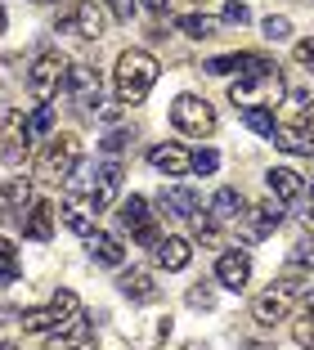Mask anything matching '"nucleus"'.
<instances>
[{"label":"nucleus","instance_id":"1","mask_svg":"<svg viewBox=\"0 0 314 350\" xmlns=\"http://www.w3.org/2000/svg\"><path fill=\"white\" fill-rule=\"evenodd\" d=\"M157 77H162V68H157V59H153L148 50H126L122 59H117V68H112V85H117V99L122 103H144L148 99V90L157 85Z\"/></svg>","mask_w":314,"mask_h":350},{"label":"nucleus","instance_id":"2","mask_svg":"<svg viewBox=\"0 0 314 350\" xmlns=\"http://www.w3.org/2000/svg\"><path fill=\"white\" fill-rule=\"evenodd\" d=\"M68 68H72V63L63 59L59 50H41L36 59H31V68H27V90L36 94L41 103H50L54 94L68 85Z\"/></svg>","mask_w":314,"mask_h":350},{"label":"nucleus","instance_id":"3","mask_svg":"<svg viewBox=\"0 0 314 350\" xmlns=\"http://www.w3.org/2000/svg\"><path fill=\"white\" fill-rule=\"evenodd\" d=\"M81 166V139L77 135H50V144L36 157V175L41 180H68Z\"/></svg>","mask_w":314,"mask_h":350},{"label":"nucleus","instance_id":"4","mask_svg":"<svg viewBox=\"0 0 314 350\" xmlns=\"http://www.w3.org/2000/svg\"><path fill=\"white\" fill-rule=\"evenodd\" d=\"M171 126L180 135H189V139H202V135L215 131V108L207 99H198V94H180L171 103Z\"/></svg>","mask_w":314,"mask_h":350},{"label":"nucleus","instance_id":"5","mask_svg":"<svg viewBox=\"0 0 314 350\" xmlns=\"http://www.w3.org/2000/svg\"><path fill=\"white\" fill-rule=\"evenodd\" d=\"M59 27L77 31V36H86V41H99L103 36V5L99 0H77V5L59 18Z\"/></svg>","mask_w":314,"mask_h":350},{"label":"nucleus","instance_id":"6","mask_svg":"<svg viewBox=\"0 0 314 350\" xmlns=\"http://www.w3.org/2000/svg\"><path fill=\"white\" fill-rule=\"evenodd\" d=\"M54 202H45V198H31L27 202V211L18 216V225H23V238H31V243H50V234H54Z\"/></svg>","mask_w":314,"mask_h":350},{"label":"nucleus","instance_id":"7","mask_svg":"<svg viewBox=\"0 0 314 350\" xmlns=\"http://www.w3.org/2000/svg\"><path fill=\"white\" fill-rule=\"evenodd\" d=\"M68 90H72V99H77V108H81L86 117L99 108V77H94L86 63H72L68 68Z\"/></svg>","mask_w":314,"mask_h":350},{"label":"nucleus","instance_id":"8","mask_svg":"<svg viewBox=\"0 0 314 350\" xmlns=\"http://www.w3.org/2000/svg\"><path fill=\"white\" fill-rule=\"evenodd\" d=\"M215 283L229 292H243L247 283H252V260H247V252H220V260H215Z\"/></svg>","mask_w":314,"mask_h":350},{"label":"nucleus","instance_id":"9","mask_svg":"<svg viewBox=\"0 0 314 350\" xmlns=\"http://www.w3.org/2000/svg\"><path fill=\"white\" fill-rule=\"evenodd\" d=\"M274 148H283V153L292 157H314V131H301V126H283L274 122Z\"/></svg>","mask_w":314,"mask_h":350},{"label":"nucleus","instance_id":"10","mask_svg":"<svg viewBox=\"0 0 314 350\" xmlns=\"http://www.w3.org/2000/svg\"><path fill=\"white\" fill-rule=\"evenodd\" d=\"M153 260L166 269V274H175V269H184L193 260V247H189V238H180V234H171V238H162L157 247H153Z\"/></svg>","mask_w":314,"mask_h":350},{"label":"nucleus","instance_id":"11","mask_svg":"<svg viewBox=\"0 0 314 350\" xmlns=\"http://www.w3.org/2000/svg\"><path fill=\"white\" fill-rule=\"evenodd\" d=\"M86 247H90V256L99 260V265H108V269H122V265H126V247H122V238L103 234V229H94V234L86 238Z\"/></svg>","mask_w":314,"mask_h":350},{"label":"nucleus","instance_id":"12","mask_svg":"<svg viewBox=\"0 0 314 350\" xmlns=\"http://www.w3.org/2000/svg\"><path fill=\"white\" fill-rule=\"evenodd\" d=\"M287 301H292V292H283V288H270L265 297H256V306H252V319L261 323V328H274V323L287 314Z\"/></svg>","mask_w":314,"mask_h":350},{"label":"nucleus","instance_id":"13","mask_svg":"<svg viewBox=\"0 0 314 350\" xmlns=\"http://www.w3.org/2000/svg\"><path fill=\"white\" fill-rule=\"evenodd\" d=\"M31 202V185L27 180H0V220L23 216Z\"/></svg>","mask_w":314,"mask_h":350},{"label":"nucleus","instance_id":"14","mask_svg":"<svg viewBox=\"0 0 314 350\" xmlns=\"http://www.w3.org/2000/svg\"><path fill=\"white\" fill-rule=\"evenodd\" d=\"M265 185H270V198H278V202H292V198L305 193V180L292 166H274V171L265 175Z\"/></svg>","mask_w":314,"mask_h":350},{"label":"nucleus","instance_id":"15","mask_svg":"<svg viewBox=\"0 0 314 350\" xmlns=\"http://www.w3.org/2000/svg\"><path fill=\"white\" fill-rule=\"evenodd\" d=\"M148 162H153V171H162V175H189V153L180 144H153Z\"/></svg>","mask_w":314,"mask_h":350},{"label":"nucleus","instance_id":"16","mask_svg":"<svg viewBox=\"0 0 314 350\" xmlns=\"http://www.w3.org/2000/svg\"><path fill=\"white\" fill-rule=\"evenodd\" d=\"M283 126H301V131H314V90H292V94H287Z\"/></svg>","mask_w":314,"mask_h":350},{"label":"nucleus","instance_id":"17","mask_svg":"<svg viewBox=\"0 0 314 350\" xmlns=\"http://www.w3.org/2000/svg\"><path fill=\"white\" fill-rule=\"evenodd\" d=\"M117 225H122V229H131V234L140 238L144 229L153 225V220H148V202H144L140 193H131V198H126L122 206H117Z\"/></svg>","mask_w":314,"mask_h":350},{"label":"nucleus","instance_id":"18","mask_svg":"<svg viewBox=\"0 0 314 350\" xmlns=\"http://www.w3.org/2000/svg\"><path fill=\"white\" fill-rule=\"evenodd\" d=\"M162 211H171V216H180V220H193L198 216V193L193 189H180V185H171V189H162Z\"/></svg>","mask_w":314,"mask_h":350},{"label":"nucleus","instance_id":"19","mask_svg":"<svg viewBox=\"0 0 314 350\" xmlns=\"http://www.w3.org/2000/svg\"><path fill=\"white\" fill-rule=\"evenodd\" d=\"M117 288H122V297H131V301H153L157 297V283H153L148 269H126V274L117 278Z\"/></svg>","mask_w":314,"mask_h":350},{"label":"nucleus","instance_id":"20","mask_svg":"<svg viewBox=\"0 0 314 350\" xmlns=\"http://www.w3.org/2000/svg\"><path fill=\"white\" fill-rule=\"evenodd\" d=\"M211 220H238L247 216V198L238 193V189H220V193L211 198V211H207Z\"/></svg>","mask_w":314,"mask_h":350},{"label":"nucleus","instance_id":"21","mask_svg":"<svg viewBox=\"0 0 314 350\" xmlns=\"http://www.w3.org/2000/svg\"><path fill=\"white\" fill-rule=\"evenodd\" d=\"M278 225H283V202H278V198H265V202H256L252 234H256V238H265V234H274Z\"/></svg>","mask_w":314,"mask_h":350},{"label":"nucleus","instance_id":"22","mask_svg":"<svg viewBox=\"0 0 314 350\" xmlns=\"http://www.w3.org/2000/svg\"><path fill=\"white\" fill-rule=\"evenodd\" d=\"M175 27L184 31V36H193V41H207V36H215V27L220 23L211 18V14H180V23Z\"/></svg>","mask_w":314,"mask_h":350},{"label":"nucleus","instance_id":"23","mask_svg":"<svg viewBox=\"0 0 314 350\" xmlns=\"http://www.w3.org/2000/svg\"><path fill=\"white\" fill-rule=\"evenodd\" d=\"M63 225H68L72 234H81V238H90L94 229H99V225H94V211H90V206H81V202L63 206Z\"/></svg>","mask_w":314,"mask_h":350},{"label":"nucleus","instance_id":"24","mask_svg":"<svg viewBox=\"0 0 314 350\" xmlns=\"http://www.w3.org/2000/svg\"><path fill=\"white\" fill-rule=\"evenodd\" d=\"M23 131H27V139H50V131H54V103H41L31 117H23Z\"/></svg>","mask_w":314,"mask_h":350},{"label":"nucleus","instance_id":"25","mask_svg":"<svg viewBox=\"0 0 314 350\" xmlns=\"http://www.w3.org/2000/svg\"><path fill=\"white\" fill-rule=\"evenodd\" d=\"M18 323H23V332H50V328H59V319H54V310H50V306L18 310Z\"/></svg>","mask_w":314,"mask_h":350},{"label":"nucleus","instance_id":"26","mask_svg":"<svg viewBox=\"0 0 314 350\" xmlns=\"http://www.w3.org/2000/svg\"><path fill=\"white\" fill-rule=\"evenodd\" d=\"M243 126L252 135H265V139H270L274 135V108H243Z\"/></svg>","mask_w":314,"mask_h":350},{"label":"nucleus","instance_id":"27","mask_svg":"<svg viewBox=\"0 0 314 350\" xmlns=\"http://www.w3.org/2000/svg\"><path fill=\"white\" fill-rule=\"evenodd\" d=\"M0 278H5V283L18 278V252H14L10 238H0Z\"/></svg>","mask_w":314,"mask_h":350},{"label":"nucleus","instance_id":"28","mask_svg":"<svg viewBox=\"0 0 314 350\" xmlns=\"http://www.w3.org/2000/svg\"><path fill=\"white\" fill-rule=\"evenodd\" d=\"M215 166H220V153H215V148H198V153H189V171L211 175Z\"/></svg>","mask_w":314,"mask_h":350},{"label":"nucleus","instance_id":"29","mask_svg":"<svg viewBox=\"0 0 314 350\" xmlns=\"http://www.w3.org/2000/svg\"><path fill=\"white\" fill-rule=\"evenodd\" d=\"M202 68L211 77H224V72H233V68H243V54H215V59H207Z\"/></svg>","mask_w":314,"mask_h":350},{"label":"nucleus","instance_id":"30","mask_svg":"<svg viewBox=\"0 0 314 350\" xmlns=\"http://www.w3.org/2000/svg\"><path fill=\"white\" fill-rule=\"evenodd\" d=\"M265 36H270V41H287V36H292V23L283 18V14H278V18H265Z\"/></svg>","mask_w":314,"mask_h":350},{"label":"nucleus","instance_id":"31","mask_svg":"<svg viewBox=\"0 0 314 350\" xmlns=\"http://www.w3.org/2000/svg\"><path fill=\"white\" fill-rule=\"evenodd\" d=\"M189 306L193 310H211L215 306V292L207 288V283H198V288H189Z\"/></svg>","mask_w":314,"mask_h":350},{"label":"nucleus","instance_id":"32","mask_svg":"<svg viewBox=\"0 0 314 350\" xmlns=\"http://www.w3.org/2000/svg\"><path fill=\"white\" fill-rule=\"evenodd\" d=\"M126 144H131V131H108V135H103V153H108V157H117Z\"/></svg>","mask_w":314,"mask_h":350},{"label":"nucleus","instance_id":"33","mask_svg":"<svg viewBox=\"0 0 314 350\" xmlns=\"http://www.w3.org/2000/svg\"><path fill=\"white\" fill-rule=\"evenodd\" d=\"M99 5H108L117 23H131L135 18V0H99Z\"/></svg>","mask_w":314,"mask_h":350},{"label":"nucleus","instance_id":"34","mask_svg":"<svg viewBox=\"0 0 314 350\" xmlns=\"http://www.w3.org/2000/svg\"><path fill=\"white\" fill-rule=\"evenodd\" d=\"M5 162L10 166L27 162V139H5Z\"/></svg>","mask_w":314,"mask_h":350},{"label":"nucleus","instance_id":"35","mask_svg":"<svg viewBox=\"0 0 314 350\" xmlns=\"http://www.w3.org/2000/svg\"><path fill=\"white\" fill-rule=\"evenodd\" d=\"M247 18H252V10H247L243 0H229V5H224V23H238V27H243Z\"/></svg>","mask_w":314,"mask_h":350},{"label":"nucleus","instance_id":"36","mask_svg":"<svg viewBox=\"0 0 314 350\" xmlns=\"http://www.w3.org/2000/svg\"><path fill=\"white\" fill-rule=\"evenodd\" d=\"M292 337H296V346H301V350H314V323H296V328H292Z\"/></svg>","mask_w":314,"mask_h":350},{"label":"nucleus","instance_id":"37","mask_svg":"<svg viewBox=\"0 0 314 350\" xmlns=\"http://www.w3.org/2000/svg\"><path fill=\"white\" fill-rule=\"evenodd\" d=\"M292 265H314V238H310V243H296Z\"/></svg>","mask_w":314,"mask_h":350},{"label":"nucleus","instance_id":"38","mask_svg":"<svg viewBox=\"0 0 314 350\" xmlns=\"http://www.w3.org/2000/svg\"><path fill=\"white\" fill-rule=\"evenodd\" d=\"M296 63H305V68L314 72V41H301V45H296Z\"/></svg>","mask_w":314,"mask_h":350},{"label":"nucleus","instance_id":"39","mask_svg":"<svg viewBox=\"0 0 314 350\" xmlns=\"http://www.w3.org/2000/svg\"><path fill=\"white\" fill-rule=\"evenodd\" d=\"M301 319L314 323V292H305V297H301Z\"/></svg>","mask_w":314,"mask_h":350},{"label":"nucleus","instance_id":"40","mask_svg":"<svg viewBox=\"0 0 314 350\" xmlns=\"http://www.w3.org/2000/svg\"><path fill=\"white\" fill-rule=\"evenodd\" d=\"M144 5H148V10H153V14H162V10H166V5H171V0H144Z\"/></svg>","mask_w":314,"mask_h":350},{"label":"nucleus","instance_id":"41","mask_svg":"<svg viewBox=\"0 0 314 350\" xmlns=\"http://www.w3.org/2000/svg\"><path fill=\"white\" fill-rule=\"evenodd\" d=\"M5 319H18V310H10V306H0V323Z\"/></svg>","mask_w":314,"mask_h":350},{"label":"nucleus","instance_id":"42","mask_svg":"<svg viewBox=\"0 0 314 350\" xmlns=\"http://www.w3.org/2000/svg\"><path fill=\"white\" fill-rule=\"evenodd\" d=\"M247 350H274L270 341H247Z\"/></svg>","mask_w":314,"mask_h":350},{"label":"nucleus","instance_id":"43","mask_svg":"<svg viewBox=\"0 0 314 350\" xmlns=\"http://www.w3.org/2000/svg\"><path fill=\"white\" fill-rule=\"evenodd\" d=\"M0 350H23V346H18V341H0Z\"/></svg>","mask_w":314,"mask_h":350},{"label":"nucleus","instance_id":"44","mask_svg":"<svg viewBox=\"0 0 314 350\" xmlns=\"http://www.w3.org/2000/svg\"><path fill=\"white\" fill-rule=\"evenodd\" d=\"M305 229H310V234H314V211H305Z\"/></svg>","mask_w":314,"mask_h":350},{"label":"nucleus","instance_id":"45","mask_svg":"<svg viewBox=\"0 0 314 350\" xmlns=\"http://www.w3.org/2000/svg\"><path fill=\"white\" fill-rule=\"evenodd\" d=\"M184 350H207V346H198V341H189V346H184Z\"/></svg>","mask_w":314,"mask_h":350},{"label":"nucleus","instance_id":"46","mask_svg":"<svg viewBox=\"0 0 314 350\" xmlns=\"http://www.w3.org/2000/svg\"><path fill=\"white\" fill-rule=\"evenodd\" d=\"M0 31H5V10H0Z\"/></svg>","mask_w":314,"mask_h":350},{"label":"nucleus","instance_id":"47","mask_svg":"<svg viewBox=\"0 0 314 350\" xmlns=\"http://www.w3.org/2000/svg\"><path fill=\"white\" fill-rule=\"evenodd\" d=\"M36 5H54V0H36Z\"/></svg>","mask_w":314,"mask_h":350},{"label":"nucleus","instance_id":"48","mask_svg":"<svg viewBox=\"0 0 314 350\" xmlns=\"http://www.w3.org/2000/svg\"><path fill=\"white\" fill-rule=\"evenodd\" d=\"M310 193H314V180H310Z\"/></svg>","mask_w":314,"mask_h":350}]
</instances>
